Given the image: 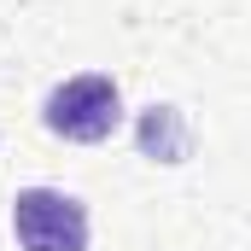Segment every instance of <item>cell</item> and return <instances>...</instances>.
Instances as JSON below:
<instances>
[{
  "label": "cell",
  "instance_id": "6da1fadb",
  "mask_svg": "<svg viewBox=\"0 0 251 251\" xmlns=\"http://www.w3.org/2000/svg\"><path fill=\"white\" fill-rule=\"evenodd\" d=\"M41 123L53 128L59 140H76V146L111 140L117 123H123V94H117L111 76H70V82H59L47 94Z\"/></svg>",
  "mask_w": 251,
  "mask_h": 251
},
{
  "label": "cell",
  "instance_id": "7a4b0ae2",
  "mask_svg": "<svg viewBox=\"0 0 251 251\" xmlns=\"http://www.w3.org/2000/svg\"><path fill=\"white\" fill-rule=\"evenodd\" d=\"M12 234L24 251H88V204L59 187H24L12 199Z\"/></svg>",
  "mask_w": 251,
  "mask_h": 251
},
{
  "label": "cell",
  "instance_id": "3957f363",
  "mask_svg": "<svg viewBox=\"0 0 251 251\" xmlns=\"http://www.w3.org/2000/svg\"><path fill=\"white\" fill-rule=\"evenodd\" d=\"M140 152L146 158H164V164H181L187 158V128H181V111L176 105H152L140 117Z\"/></svg>",
  "mask_w": 251,
  "mask_h": 251
}]
</instances>
